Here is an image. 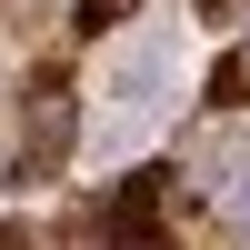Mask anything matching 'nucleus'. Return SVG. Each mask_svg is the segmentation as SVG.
<instances>
[{"instance_id": "obj_3", "label": "nucleus", "mask_w": 250, "mask_h": 250, "mask_svg": "<svg viewBox=\"0 0 250 250\" xmlns=\"http://www.w3.org/2000/svg\"><path fill=\"white\" fill-rule=\"evenodd\" d=\"M150 200H160V170H130V180H120V200H110V210H120V220H140Z\"/></svg>"}, {"instance_id": "obj_4", "label": "nucleus", "mask_w": 250, "mask_h": 250, "mask_svg": "<svg viewBox=\"0 0 250 250\" xmlns=\"http://www.w3.org/2000/svg\"><path fill=\"white\" fill-rule=\"evenodd\" d=\"M130 10H140V0H80V30H120Z\"/></svg>"}, {"instance_id": "obj_1", "label": "nucleus", "mask_w": 250, "mask_h": 250, "mask_svg": "<svg viewBox=\"0 0 250 250\" xmlns=\"http://www.w3.org/2000/svg\"><path fill=\"white\" fill-rule=\"evenodd\" d=\"M70 160V100H50V80L30 90V130H20V180H50Z\"/></svg>"}, {"instance_id": "obj_5", "label": "nucleus", "mask_w": 250, "mask_h": 250, "mask_svg": "<svg viewBox=\"0 0 250 250\" xmlns=\"http://www.w3.org/2000/svg\"><path fill=\"white\" fill-rule=\"evenodd\" d=\"M110 250H170V240H160V230H120Z\"/></svg>"}, {"instance_id": "obj_2", "label": "nucleus", "mask_w": 250, "mask_h": 250, "mask_svg": "<svg viewBox=\"0 0 250 250\" xmlns=\"http://www.w3.org/2000/svg\"><path fill=\"white\" fill-rule=\"evenodd\" d=\"M210 110H250V50H230L210 70Z\"/></svg>"}, {"instance_id": "obj_6", "label": "nucleus", "mask_w": 250, "mask_h": 250, "mask_svg": "<svg viewBox=\"0 0 250 250\" xmlns=\"http://www.w3.org/2000/svg\"><path fill=\"white\" fill-rule=\"evenodd\" d=\"M230 10H240V0H200V20H230Z\"/></svg>"}, {"instance_id": "obj_7", "label": "nucleus", "mask_w": 250, "mask_h": 250, "mask_svg": "<svg viewBox=\"0 0 250 250\" xmlns=\"http://www.w3.org/2000/svg\"><path fill=\"white\" fill-rule=\"evenodd\" d=\"M0 250H20V230H10V220H0Z\"/></svg>"}]
</instances>
